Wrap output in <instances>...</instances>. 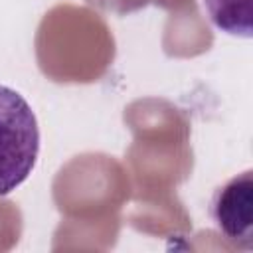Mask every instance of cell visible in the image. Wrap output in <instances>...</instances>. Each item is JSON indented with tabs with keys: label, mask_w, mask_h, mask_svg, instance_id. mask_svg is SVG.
Listing matches in <instances>:
<instances>
[{
	"label": "cell",
	"mask_w": 253,
	"mask_h": 253,
	"mask_svg": "<svg viewBox=\"0 0 253 253\" xmlns=\"http://www.w3.org/2000/svg\"><path fill=\"white\" fill-rule=\"evenodd\" d=\"M40 154V128L30 103L0 85V196H8L32 174Z\"/></svg>",
	"instance_id": "6da1fadb"
},
{
	"label": "cell",
	"mask_w": 253,
	"mask_h": 253,
	"mask_svg": "<svg viewBox=\"0 0 253 253\" xmlns=\"http://www.w3.org/2000/svg\"><path fill=\"white\" fill-rule=\"evenodd\" d=\"M251 172L231 178L225 186L217 188L211 200V215L219 231L231 241H245L251 247V206H253Z\"/></svg>",
	"instance_id": "7a4b0ae2"
},
{
	"label": "cell",
	"mask_w": 253,
	"mask_h": 253,
	"mask_svg": "<svg viewBox=\"0 0 253 253\" xmlns=\"http://www.w3.org/2000/svg\"><path fill=\"white\" fill-rule=\"evenodd\" d=\"M213 26L229 36L251 38L253 0H204Z\"/></svg>",
	"instance_id": "3957f363"
}]
</instances>
